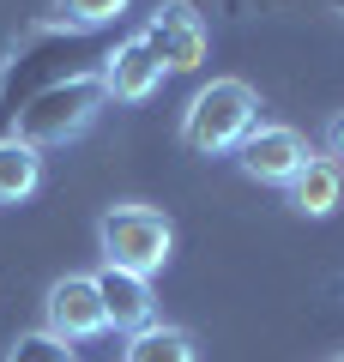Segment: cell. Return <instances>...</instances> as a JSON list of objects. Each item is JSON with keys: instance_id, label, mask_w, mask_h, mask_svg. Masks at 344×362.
I'll list each match as a JSON object with an SVG mask.
<instances>
[{"instance_id": "1", "label": "cell", "mask_w": 344, "mask_h": 362, "mask_svg": "<svg viewBox=\"0 0 344 362\" xmlns=\"http://www.w3.org/2000/svg\"><path fill=\"white\" fill-rule=\"evenodd\" d=\"M260 127V90L248 78H212L193 90V103L181 109V145L200 157H224Z\"/></svg>"}, {"instance_id": "2", "label": "cell", "mask_w": 344, "mask_h": 362, "mask_svg": "<svg viewBox=\"0 0 344 362\" xmlns=\"http://www.w3.org/2000/svg\"><path fill=\"white\" fill-rule=\"evenodd\" d=\"M97 254L103 266L133 272V278H157L176 254V223L157 206H139V199H121L97 218Z\"/></svg>"}, {"instance_id": "3", "label": "cell", "mask_w": 344, "mask_h": 362, "mask_svg": "<svg viewBox=\"0 0 344 362\" xmlns=\"http://www.w3.org/2000/svg\"><path fill=\"white\" fill-rule=\"evenodd\" d=\"M103 103H109V90H103L97 73H73L61 78V85L37 90L25 109H18V127L13 139L37 145V151H55V145H73L79 133H91V121L103 115Z\"/></svg>"}, {"instance_id": "4", "label": "cell", "mask_w": 344, "mask_h": 362, "mask_svg": "<svg viewBox=\"0 0 344 362\" xmlns=\"http://www.w3.org/2000/svg\"><path fill=\"white\" fill-rule=\"evenodd\" d=\"M139 37L151 42V54L164 61V73H200L205 54H212V30H205L200 6H188V0H157Z\"/></svg>"}, {"instance_id": "5", "label": "cell", "mask_w": 344, "mask_h": 362, "mask_svg": "<svg viewBox=\"0 0 344 362\" xmlns=\"http://www.w3.org/2000/svg\"><path fill=\"white\" fill-rule=\"evenodd\" d=\"M42 326L67 344H85V338H103L109 332V314H103V296H97V272H67L55 278L49 296H42Z\"/></svg>"}, {"instance_id": "6", "label": "cell", "mask_w": 344, "mask_h": 362, "mask_svg": "<svg viewBox=\"0 0 344 362\" xmlns=\"http://www.w3.org/2000/svg\"><path fill=\"white\" fill-rule=\"evenodd\" d=\"M236 157H242V175L248 181H260V187H290V175L314 151H308V139L296 127H284V121H260V127L236 145Z\"/></svg>"}, {"instance_id": "7", "label": "cell", "mask_w": 344, "mask_h": 362, "mask_svg": "<svg viewBox=\"0 0 344 362\" xmlns=\"http://www.w3.org/2000/svg\"><path fill=\"white\" fill-rule=\"evenodd\" d=\"M97 78H103V90H109L115 103H151L169 73H164V61L151 54L145 37H127V42H115V49L103 54Z\"/></svg>"}, {"instance_id": "8", "label": "cell", "mask_w": 344, "mask_h": 362, "mask_svg": "<svg viewBox=\"0 0 344 362\" xmlns=\"http://www.w3.org/2000/svg\"><path fill=\"white\" fill-rule=\"evenodd\" d=\"M97 296L103 314H109V332H139V326L157 320V296H151V278H133V272H97Z\"/></svg>"}, {"instance_id": "9", "label": "cell", "mask_w": 344, "mask_h": 362, "mask_svg": "<svg viewBox=\"0 0 344 362\" xmlns=\"http://www.w3.org/2000/svg\"><path fill=\"white\" fill-rule=\"evenodd\" d=\"M284 194H290V206L302 211V218H332L338 199H344V169L332 163V157H308V163L290 175Z\"/></svg>"}, {"instance_id": "10", "label": "cell", "mask_w": 344, "mask_h": 362, "mask_svg": "<svg viewBox=\"0 0 344 362\" xmlns=\"http://www.w3.org/2000/svg\"><path fill=\"white\" fill-rule=\"evenodd\" d=\"M121 362H200V350H193V332H188V326L151 320V326H139V332H127Z\"/></svg>"}, {"instance_id": "11", "label": "cell", "mask_w": 344, "mask_h": 362, "mask_svg": "<svg viewBox=\"0 0 344 362\" xmlns=\"http://www.w3.org/2000/svg\"><path fill=\"white\" fill-rule=\"evenodd\" d=\"M42 187V151L25 139H0V206H18Z\"/></svg>"}, {"instance_id": "12", "label": "cell", "mask_w": 344, "mask_h": 362, "mask_svg": "<svg viewBox=\"0 0 344 362\" xmlns=\"http://www.w3.org/2000/svg\"><path fill=\"white\" fill-rule=\"evenodd\" d=\"M6 362H79V356H73L67 338H55L49 326H37V332H18L6 344Z\"/></svg>"}, {"instance_id": "13", "label": "cell", "mask_w": 344, "mask_h": 362, "mask_svg": "<svg viewBox=\"0 0 344 362\" xmlns=\"http://www.w3.org/2000/svg\"><path fill=\"white\" fill-rule=\"evenodd\" d=\"M133 0H55V13L79 30H97V25H115V18L127 13Z\"/></svg>"}, {"instance_id": "14", "label": "cell", "mask_w": 344, "mask_h": 362, "mask_svg": "<svg viewBox=\"0 0 344 362\" xmlns=\"http://www.w3.org/2000/svg\"><path fill=\"white\" fill-rule=\"evenodd\" d=\"M326 157H332V163L344 169V109H338V115L326 121Z\"/></svg>"}, {"instance_id": "15", "label": "cell", "mask_w": 344, "mask_h": 362, "mask_svg": "<svg viewBox=\"0 0 344 362\" xmlns=\"http://www.w3.org/2000/svg\"><path fill=\"white\" fill-rule=\"evenodd\" d=\"M326 6H332V13H338V18H344V0H326Z\"/></svg>"}, {"instance_id": "16", "label": "cell", "mask_w": 344, "mask_h": 362, "mask_svg": "<svg viewBox=\"0 0 344 362\" xmlns=\"http://www.w3.org/2000/svg\"><path fill=\"white\" fill-rule=\"evenodd\" d=\"M338 362H344V356H338Z\"/></svg>"}]
</instances>
